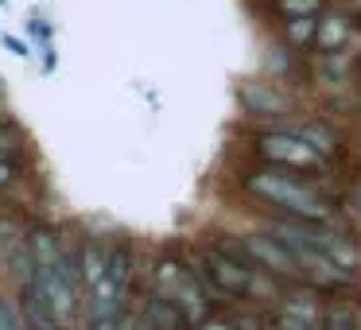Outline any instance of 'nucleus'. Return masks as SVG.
Returning <instances> with one entry per match:
<instances>
[{
    "label": "nucleus",
    "mask_w": 361,
    "mask_h": 330,
    "mask_svg": "<svg viewBox=\"0 0 361 330\" xmlns=\"http://www.w3.org/2000/svg\"><path fill=\"white\" fill-rule=\"evenodd\" d=\"M245 187L257 198H264L268 206H280L295 221H330L334 218V198L322 195L311 183V175L280 171V167H257L252 175H245Z\"/></svg>",
    "instance_id": "obj_1"
},
{
    "label": "nucleus",
    "mask_w": 361,
    "mask_h": 330,
    "mask_svg": "<svg viewBox=\"0 0 361 330\" xmlns=\"http://www.w3.org/2000/svg\"><path fill=\"white\" fill-rule=\"evenodd\" d=\"M152 280H156V295L164 299V303H171L183 322H206L214 299L195 272H187L179 260H159Z\"/></svg>",
    "instance_id": "obj_2"
},
{
    "label": "nucleus",
    "mask_w": 361,
    "mask_h": 330,
    "mask_svg": "<svg viewBox=\"0 0 361 330\" xmlns=\"http://www.w3.org/2000/svg\"><path fill=\"white\" fill-rule=\"evenodd\" d=\"M257 156L264 159V167H280V171L295 175H330V159H322L319 152H311L295 133L276 128V133L257 136Z\"/></svg>",
    "instance_id": "obj_3"
},
{
    "label": "nucleus",
    "mask_w": 361,
    "mask_h": 330,
    "mask_svg": "<svg viewBox=\"0 0 361 330\" xmlns=\"http://www.w3.org/2000/svg\"><path fill=\"white\" fill-rule=\"evenodd\" d=\"M128 249L117 245L109 249V264H105V276L90 288L94 295V330H113L121 314V299H125V283H128Z\"/></svg>",
    "instance_id": "obj_4"
},
{
    "label": "nucleus",
    "mask_w": 361,
    "mask_h": 330,
    "mask_svg": "<svg viewBox=\"0 0 361 330\" xmlns=\"http://www.w3.org/2000/svg\"><path fill=\"white\" fill-rule=\"evenodd\" d=\"M252 272H257L252 264H241V260H233L221 249H210V252L198 257V280H202V288L210 291V295H218V299L249 295Z\"/></svg>",
    "instance_id": "obj_5"
},
{
    "label": "nucleus",
    "mask_w": 361,
    "mask_h": 330,
    "mask_svg": "<svg viewBox=\"0 0 361 330\" xmlns=\"http://www.w3.org/2000/svg\"><path fill=\"white\" fill-rule=\"evenodd\" d=\"M353 32H357V20H353L350 12H342V8H322L319 20H314V39H311V47L319 51V59H322V55H342V51L350 47Z\"/></svg>",
    "instance_id": "obj_6"
},
{
    "label": "nucleus",
    "mask_w": 361,
    "mask_h": 330,
    "mask_svg": "<svg viewBox=\"0 0 361 330\" xmlns=\"http://www.w3.org/2000/svg\"><path fill=\"white\" fill-rule=\"evenodd\" d=\"M319 322H322V303L314 295V288L291 283V291H283V326L288 330H314Z\"/></svg>",
    "instance_id": "obj_7"
},
{
    "label": "nucleus",
    "mask_w": 361,
    "mask_h": 330,
    "mask_svg": "<svg viewBox=\"0 0 361 330\" xmlns=\"http://www.w3.org/2000/svg\"><path fill=\"white\" fill-rule=\"evenodd\" d=\"M241 105L257 117H288V97L276 94L268 82H245L241 86Z\"/></svg>",
    "instance_id": "obj_8"
},
{
    "label": "nucleus",
    "mask_w": 361,
    "mask_h": 330,
    "mask_svg": "<svg viewBox=\"0 0 361 330\" xmlns=\"http://www.w3.org/2000/svg\"><path fill=\"white\" fill-rule=\"evenodd\" d=\"M288 133H295L299 140H303L311 152H319L322 159L338 156V144H342V140H338V133H334V128H330V125H322V121H307V125H291Z\"/></svg>",
    "instance_id": "obj_9"
},
{
    "label": "nucleus",
    "mask_w": 361,
    "mask_h": 330,
    "mask_svg": "<svg viewBox=\"0 0 361 330\" xmlns=\"http://www.w3.org/2000/svg\"><path fill=\"white\" fill-rule=\"evenodd\" d=\"M74 260H78V280H86V288H94V283L105 276V264H109V249H105L97 237H86V241H82V252H78Z\"/></svg>",
    "instance_id": "obj_10"
},
{
    "label": "nucleus",
    "mask_w": 361,
    "mask_h": 330,
    "mask_svg": "<svg viewBox=\"0 0 361 330\" xmlns=\"http://www.w3.org/2000/svg\"><path fill=\"white\" fill-rule=\"evenodd\" d=\"M144 322H148L152 330H179L183 326V319H179V311H175L171 303H164L159 295H144Z\"/></svg>",
    "instance_id": "obj_11"
},
{
    "label": "nucleus",
    "mask_w": 361,
    "mask_h": 330,
    "mask_svg": "<svg viewBox=\"0 0 361 330\" xmlns=\"http://www.w3.org/2000/svg\"><path fill=\"white\" fill-rule=\"evenodd\" d=\"M276 16L288 24V20H307V16H319L326 8V0H272Z\"/></svg>",
    "instance_id": "obj_12"
},
{
    "label": "nucleus",
    "mask_w": 361,
    "mask_h": 330,
    "mask_svg": "<svg viewBox=\"0 0 361 330\" xmlns=\"http://www.w3.org/2000/svg\"><path fill=\"white\" fill-rule=\"evenodd\" d=\"M314 20L319 16H307V20H288L283 24V39L291 43V47H311V39H314Z\"/></svg>",
    "instance_id": "obj_13"
},
{
    "label": "nucleus",
    "mask_w": 361,
    "mask_h": 330,
    "mask_svg": "<svg viewBox=\"0 0 361 330\" xmlns=\"http://www.w3.org/2000/svg\"><path fill=\"white\" fill-rule=\"evenodd\" d=\"M20 156V133L8 125V121H0V159H16Z\"/></svg>",
    "instance_id": "obj_14"
},
{
    "label": "nucleus",
    "mask_w": 361,
    "mask_h": 330,
    "mask_svg": "<svg viewBox=\"0 0 361 330\" xmlns=\"http://www.w3.org/2000/svg\"><path fill=\"white\" fill-rule=\"evenodd\" d=\"M0 330H24L20 319H16V311H12L8 303H0Z\"/></svg>",
    "instance_id": "obj_15"
},
{
    "label": "nucleus",
    "mask_w": 361,
    "mask_h": 330,
    "mask_svg": "<svg viewBox=\"0 0 361 330\" xmlns=\"http://www.w3.org/2000/svg\"><path fill=\"white\" fill-rule=\"evenodd\" d=\"M4 47H8V51H12V55H16V59H27V47H24V43H20V39H8V35H4Z\"/></svg>",
    "instance_id": "obj_16"
},
{
    "label": "nucleus",
    "mask_w": 361,
    "mask_h": 330,
    "mask_svg": "<svg viewBox=\"0 0 361 330\" xmlns=\"http://www.w3.org/2000/svg\"><path fill=\"white\" fill-rule=\"evenodd\" d=\"M353 206H357V214H361V183L353 187Z\"/></svg>",
    "instance_id": "obj_17"
},
{
    "label": "nucleus",
    "mask_w": 361,
    "mask_h": 330,
    "mask_svg": "<svg viewBox=\"0 0 361 330\" xmlns=\"http://www.w3.org/2000/svg\"><path fill=\"white\" fill-rule=\"evenodd\" d=\"M206 330H229V326H218V322H214V326H206Z\"/></svg>",
    "instance_id": "obj_18"
},
{
    "label": "nucleus",
    "mask_w": 361,
    "mask_h": 330,
    "mask_svg": "<svg viewBox=\"0 0 361 330\" xmlns=\"http://www.w3.org/2000/svg\"><path fill=\"white\" fill-rule=\"evenodd\" d=\"M0 97H4V86H0Z\"/></svg>",
    "instance_id": "obj_19"
}]
</instances>
